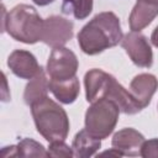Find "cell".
Listing matches in <instances>:
<instances>
[{
    "mask_svg": "<svg viewBox=\"0 0 158 158\" xmlns=\"http://www.w3.org/2000/svg\"><path fill=\"white\" fill-rule=\"evenodd\" d=\"M43 22L36 9L20 4L11 9L6 17H2V31H6L14 40L32 44L42 40Z\"/></svg>",
    "mask_w": 158,
    "mask_h": 158,
    "instance_id": "cell-4",
    "label": "cell"
},
{
    "mask_svg": "<svg viewBox=\"0 0 158 158\" xmlns=\"http://www.w3.org/2000/svg\"><path fill=\"white\" fill-rule=\"evenodd\" d=\"M7 65L16 77L22 79H32L40 73L42 68L38 65L35 56L23 49L14 51L9 56Z\"/></svg>",
    "mask_w": 158,
    "mask_h": 158,
    "instance_id": "cell-9",
    "label": "cell"
},
{
    "mask_svg": "<svg viewBox=\"0 0 158 158\" xmlns=\"http://www.w3.org/2000/svg\"><path fill=\"white\" fill-rule=\"evenodd\" d=\"M99 156H100V157H104V156H109V157H122L123 154H122L121 152H118L117 149L112 148L111 151H106V152H102V153H100Z\"/></svg>",
    "mask_w": 158,
    "mask_h": 158,
    "instance_id": "cell-20",
    "label": "cell"
},
{
    "mask_svg": "<svg viewBox=\"0 0 158 158\" xmlns=\"http://www.w3.org/2000/svg\"><path fill=\"white\" fill-rule=\"evenodd\" d=\"M143 1H147V2H151V4H154V5H158V0H143Z\"/></svg>",
    "mask_w": 158,
    "mask_h": 158,
    "instance_id": "cell-23",
    "label": "cell"
},
{
    "mask_svg": "<svg viewBox=\"0 0 158 158\" xmlns=\"http://www.w3.org/2000/svg\"><path fill=\"white\" fill-rule=\"evenodd\" d=\"M121 46L131 60L143 68H149L153 63V53L146 36L137 31H131L121 40Z\"/></svg>",
    "mask_w": 158,
    "mask_h": 158,
    "instance_id": "cell-7",
    "label": "cell"
},
{
    "mask_svg": "<svg viewBox=\"0 0 158 158\" xmlns=\"http://www.w3.org/2000/svg\"><path fill=\"white\" fill-rule=\"evenodd\" d=\"M93 10V0H63L62 11L67 15H73L78 20L89 16Z\"/></svg>",
    "mask_w": 158,
    "mask_h": 158,
    "instance_id": "cell-16",
    "label": "cell"
},
{
    "mask_svg": "<svg viewBox=\"0 0 158 158\" xmlns=\"http://www.w3.org/2000/svg\"><path fill=\"white\" fill-rule=\"evenodd\" d=\"M151 41L152 43L158 48V26L154 28V31L152 32V36H151Z\"/></svg>",
    "mask_w": 158,
    "mask_h": 158,
    "instance_id": "cell-21",
    "label": "cell"
},
{
    "mask_svg": "<svg viewBox=\"0 0 158 158\" xmlns=\"http://www.w3.org/2000/svg\"><path fill=\"white\" fill-rule=\"evenodd\" d=\"M157 15H158V5L143 0H137L128 19L130 28L132 31L139 32L146 26H148Z\"/></svg>",
    "mask_w": 158,
    "mask_h": 158,
    "instance_id": "cell-12",
    "label": "cell"
},
{
    "mask_svg": "<svg viewBox=\"0 0 158 158\" xmlns=\"http://www.w3.org/2000/svg\"><path fill=\"white\" fill-rule=\"evenodd\" d=\"M36 5H40V6H44V5H48L51 2H53L54 0H32Z\"/></svg>",
    "mask_w": 158,
    "mask_h": 158,
    "instance_id": "cell-22",
    "label": "cell"
},
{
    "mask_svg": "<svg viewBox=\"0 0 158 158\" xmlns=\"http://www.w3.org/2000/svg\"><path fill=\"white\" fill-rule=\"evenodd\" d=\"M73 37L72 21L60 16H49L43 22L42 42L52 48L63 47Z\"/></svg>",
    "mask_w": 158,
    "mask_h": 158,
    "instance_id": "cell-8",
    "label": "cell"
},
{
    "mask_svg": "<svg viewBox=\"0 0 158 158\" xmlns=\"http://www.w3.org/2000/svg\"><path fill=\"white\" fill-rule=\"evenodd\" d=\"M144 137L135 128H122L112 137V147L121 152L123 156H138L141 152Z\"/></svg>",
    "mask_w": 158,
    "mask_h": 158,
    "instance_id": "cell-11",
    "label": "cell"
},
{
    "mask_svg": "<svg viewBox=\"0 0 158 158\" xmlns=\"http://www.w3.org/2000/svg\"><path fill=\"white\" fill-rule=\"evenodd\" d=\"M49 90L63 104H72L79 95L80 85L77 77L67 80H48Z\"/></svg>",
    "mask_w": 158,
    "mask_h": 158,
    "instance_id": "cell-13",
    "label": "cell"
},
{
    "mask_svg": "<svg viewBox=\"0 0 158 158\" xmlns=\"http://www.w3.org/2000/svg\"><path fill=\"white\" fill-rule=\"evenodd\" d=\"M84 85L89 102L105 98L115 101L123 114L133 115L142 110L130 90H126L111 74L101 69L89 70L84 77Z\"/></svg>",
    "mask_w": 158,
    "mask_h": 158,
    "instance_id": "cell-2",
    "label": "cell"
},
{
    "mask_svg": "<svg viewBox=\"0 0 158 158\" xmlns=\"http://www.w3.org/2000/svg\"><path fill=\"white\" fill-rule=\"evenodd\" d=\"M101 147V142L100 138L94 137L93 135H90L86 128L79 131L74 139H73V152L75 157H80V158H86V157H91L96 153V151Z\"/></svg>",
    "mask_w": 158,
    "mask_h": 158,
    "instance_id": "cell-14",
    "label": "cell"
},
{
    "mask_svg": "<svg viewBox=\"0 0 158 158\" xmlns=\"http://www.w3.org/2000/svg\"><path fill=\"white\" fill-rule=\"evenodd\" d=\"M118 112L120 109L112 100L102 98L91 102L85 114L86 131L96 138H106L117 123Z\"/></svg>",
    "mask_w": 158,
    "mask_h": 158,
    "instance_id": "cell-5",
    "label": "cell"
},
{
    "mask_svg": "<svg viewBox=\"0 0 158 158\" xmlns=\"http://www.w3.org/2000/svg\"><path fill=\"white\" fill-rule=\"evenodd\" d=\"M31 112L36 128L48 142L64 141L69 132V118L64 109L48 96L33 102Z\"/></svg>",
    "mask_w": 158,
    "mask_h": 158,
    "instance_id": "cell-3",
    "label": "cell"
},
{
    "mask_svg": "<svg viewBox=\"0 0 158 158\" xmlns=\"http://www.w3.org/2000/svg\"><path fill=\"white\" fill-rule=\"evenodd\" d=\"M78 59L73 51L65 47L53 48L48 62L47 73L52 80H67L75 77Z\"/></svg>",
    "mask_w": 158,
    "mask_h": 158,
    "instance_id": "cell-6",
    "label": "cell"
},
{
    "mask_svg": "<svg viewBox=\"0 0 158 158\" xmlns=\"http://www.w3.org/2000/svg\"><path fill=\"white\" fill-rule=\"evenodd\" d=\"M139 156L143 158H158V138L144 141L142 143Z\"/></svg>",
    "mask_w": 158,
    "mask_h": 158,
    "instance_id": "cell-19",
    "label": "cell"
},
{
    "mask_svg": "<svg viewBox=\"0 0 158 158\" xmlns=\"http://www.w3.org/2000/svg\"><path fill=\"white\" fill-rule=\"evenodd\" d=\"M74 156L73 148L67 146L64 141H54L51 142L48 147V157H63V158H70Z\"/></svg>",
    "mask_w": 158,
    "mask_h": 158,
    "instance_id": "cell-18",
    "label": "cell"
},
{
    "mask_svg": "<svg viewBox=\"0 0 158 158\" xmlns=\"http://www.w3.org/2000/svg\"><path fill=\"white\" fill-rule=\"evenodd\" d=\"M48 90H49L48 80L46 78V74H44L43 68H41L40 73L36 77H33L31 79V81L26 85L25 94H23L25 102L31 106L33 102H36V101L46 98Z\"/></svg>",
    "mask_w": 158,
    "mask_h": 158,
    "instance_id": "cell-15",
    "label": "cell"
},
{
    "mask_svg": "<svg viewBox=\"0 0 158 158\" xmlns=\"http://www.w3.org/2000/svg\"><path fill=\"white\" fill-rule=\"evenodd\" d=\"M121 40L122 31L120 20L111 11L100 12L94 16L78 33L80 49L89 56L115 47Z\"/></svg>",
    "mask_w": 158,
    "mask_h": 158,
    "instance_id": "cell-1",
    "label": "cell"
},
{
    "mask_svg": "<svg viewBox=\"0 0 158 158\" xmlns=\"http://www.w3.org/2000/svg\"><path fill=\"white\" fill-rule=\"evenodd\" d=\"M158 88V79L148 73H142L136 75L130 84V93L138 102V105L144 109L149 102Z\"/></svg>",
    "mask_w": 158,
    "mask_h": 158,
    "instance_id": "cell-10",
    "label": "cell"
},
{
    "mask_svg": "<svg viewBox=\"0 0 158 158\" xmlns=\"http://www.w3.org/2000/svg\"><path fill=\"white\" fill-rule=\"evenodd\" d=\"M17 157H48V152L44 151L43 146L33 139L23 138L16 146Z\"/></svg>",
    "mask_w": 158,
    "mask_h": 158,
    "instance_id": "cell-17",
    "label": "cell"
}]
</instances>
